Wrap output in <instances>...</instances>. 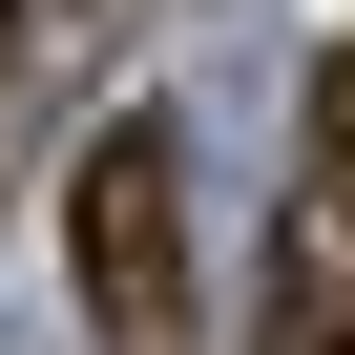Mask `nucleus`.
<instances>
[{
    "label": "nucleus",
    "mask_w": 355,
    "mask_h": 355,
    "mask_svg": "<svg viewBox=\"0 0 355 355\" xmlns=\"http://www.w3.org/2000/svg\"><path fill=\"white\" fill-rule=\"evenodd\" d=\"M313 189H334V209H355V42H334V63H313Z\"/></svg>",
    "instance_id": "f03ea898"
},
{
    "label": "nucleus",
    "mask_w": 355,
    "mask_h": 355,
    "mask_svg": "<svg viewBox=\"0 0 355 355\" xmlns=\"http://www.w3.org/2000/svg\"><path fill=\"white\" fill-rule=\"evenodd\" d=\"M63 293L105 355H209V293H189V125L167 105H105L84 167H63Z\"/></svg>",
    "instance_id": "f257e3e1"
}]
</instances>
